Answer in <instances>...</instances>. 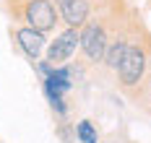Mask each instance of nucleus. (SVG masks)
Here are the masks:
<instances>
[{
  "label": "nucleus",
  "mask_w": 151,
  "mask_h": 143,
  "mask_svg": "<svg viewBox=\"0 0 151 143\" xmlns=\"http://www.w3.org/2000/svg\"><path fill=\"white\" fill-rule=\"evenodd\" d=\"M143 65H146L143 52H141L138 47H128L125 55H122V63H120V78H122V83L130 86V83L141 81V76H143Z\"/></svg>",
  "instance_id": "7ed1b4c3"
},
{
  "label": "nucleus",
  "mask_w": 151,
  "mask_h": 143,
  "mask_svg": "<svg viewBox=\"0 0 151 143\" xmlns=\"http://www.w3.org/2000/svg\"><path fill=\"white\" fill-rule=\"evenodd\" d=\"M125 49H128V44L125 42H115L112 47L104 52V60H107V65L109 68H120V63H122V55H125Z\"/></svg>",
  "instance_id": "0eeeda50"
},
{
  "label": "nucleus",
  "mask_w": 151,
  "mask_h": 143,
  "mask_svg": "<svg viewBox=\"0 0 151 143\" xmlns=\"http://www.w3.org/2000/svg\"><path fill=\"white\" fill-rule=\"evenodd\" d=\"M81 47L86 52L89 60H102L107 52V36L102 31V26H86V31L81 34Z\"/></svg>",
  "instance_id": "20e7f679"
},
{
  "label": "nucleus",
  "mask_w": 151,
  "mask_h": 143,
  "mask_svg": "<svg viewBox=\"0 0 151 143\" xmlns=\"http://www.w3.org/2000/svg\"><path fill=\"white\" fill-rule=\"evenodd\" d=\"M26 21L31 24V29L37 31H50L55 26V8L50 5V0H31L26 5Z\"/></svg>",
  "instance_id": "f257e3e1"
},
{
  "label": "nucleus",
  "mask_w": 151,
  "mask_h": 143,
  "mask_svg": "<svg viewBox=\"0 0 151 143\" xmlns=\"http://www.w3.org/2000/svg\"><path fill=\"white\" fill-rule=\"evenodd\" d=\"M76 135L81 138V143H96V141H99V135H96V130H94V125H91L89 120L78 122V127H76Z\"/></svg>",
  "instance_id": "6e6552de"
},
{
  "label": "nucleus",
  "mask_w": 151,
  "mask_h": 143,
  "mask_svg": "<svg viewBox=\"0 0 151 143\" xmlns=\"http://www.w3.org/2000/svg\"><path fill=\"white\" fill-rule=\"evenodd\" d=\"M16 36H18V44L24 47V52L29 55V57H37L39 52H42V47H45V36H42V31H37V29H18L16 31Z\"/></svg>",
  "instance_id": "423d86ee"
},
{
  "label": "nucleus",
  "mask_w": 151,
  "mask_h": 143,
  "mask_svg": "<svg viewBox=\"0 0 151 143\" xmlns=\"http://www.w3.org/2000/svg\"><path fill=\"white\" fill-rule=\"evenodd\" d=\"M58 5H60V11H63V18L73 29L78 24H83L86 16H89V3L86 0H58Z\"/></svg>",
  "instance_id": "39448f33"
},
{
  "label": "nucleus",
  "mask_w": 151,
  "mask_h": 143,
  "mask_svg": "<svg viewBox=\"0 0 151 143\" xmlns=\"http://www.w3.org/2000/svg\"><path fill=\"white\" fill-rule=\"evenodd\" d=\"M81 42V34L76 31V29H68V31H63L55 42H52V47H50V52H47V63L50 65H60L65 63L70 55H73L76 44Z\"/></svg>",
  "instance_id": "f03ea898"
}]
</instances>
